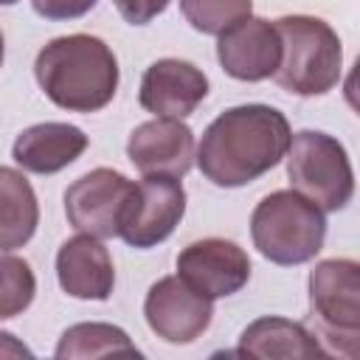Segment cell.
Listing matches in <instances>:
<instances>
[{
    "instance_id": "4",
    "label": "cell",
    "mask_w": 360,
    "mask_h": 360,
    "mask_svg": "<svg viewBox=\"0 0 360 360\" xmlns=\"http://www.w3.org/2000/svg\"><path fill=\"white\" fill-rule=\"evenodd\" d=\"M253 248L273 264L295 267L312 262L326 239L323 211L292 188L270 191L250 214Z\"/></svg>"
},
{
    "instance_id": "13",
    "label": "cell",
    "mask_w": 360,
    "mask_h": 360,
    "mask_svg": "<svg viewBox=\"0 0 360 360\" xmlns=\"http://www.w3.org/2000/svg\"><path fill=\"white\" fill-rule=\"evenodd\" d=\"M194 132L180 118H152L138 124L127 141V158L141 174L186 177L194 166Z\"/></svg>"
},
{
    "instance_id": "15",
    "label": "cell",
    "mask_w": 360,
    "mask_h": 360,
    "mask_svg": "<svg viewBox=\"0 0 360 360\" xmlns=\"http://www.w3.org/2000/svg\"><path fill=\"white\" fill-rule=\"evenodd\" d=\"M87 149V135L68 121H42L22 129L14 138L11 158L22 172L56 174L82 158Z\"/></svg>"
},
{
    "instance_id": "3",
    "label": "cell",
    "mask_w": 360,
    "mask_h": 360,
    "mask_svg": "<svg viewBox=\"0 0 360 360\" xmlns=\"http://www.w3.org/2000/svg\"><path fill=\"white\" fill-rule=\"evenodd\" d=\"M281 39V59L273 73L276 84L292 96H323L340 82L343 48L338 31L309 14H287L273 20Z\"/></svg>"
},
{
    "instance_id": "17",
    "label": "cell",
    "mask_w": 360,
    "mask_h": 360,
    "mask_svg": "<svg viewBox=\"0 0 360 360\" xmlns=\"http://www.w3.org/2000/svg\"><path fill=\"white\" fill-rule=\"evenodd\" d=\"M39 225V202L34 186L20 169L0 166V253L31 242Z\"/></svg>"
},
{
    "instance_id": "7",
    "label": "cell",
    "mask_w": 360,
    "mask_h": 360,
    "mask_svg": "<svg viewBox=\"0 0 360 360\" xmlns=\"http://www.w3.org/2000/svg\"><path fill=\"white\" fill-rule=\"evenodd\" d=\"M186 214V188L169 174H143L132 183L118 219V236L138 250L166 242Z\"/></svg>"
},
{
    "instance_id": "14",
    "label": "cell",
    "mask_w": 360,
    "mask_h": 360,
    "mask_svg": "<svg viewBox=\"0 0 360 360\" xmlns=\"http://www.w3.org/2000/svg\"><path fill=\"white\" fill-rule=\"evenodd\" d=\"M59 287L79 301H107L115 287V267L101 239L79 233L65 239L56 250Z\"/></svg>"
},
{
    "instance_id": "6",
    "label": "cell",
    "mask_w": 360,
    "mask_h": 360,
    "mask_svg": "<svg viewBox=\"0 0 360 360\" xmlns=\"http://www.w3.org/2000/svg\"><path fill=\"white\" fill-rule=\"evenodd\" d=\"M287 177L292 191L315 202L323 214L343 211L354 197V169L346 146L321 129L292 132L287 146Z\"/></svg>"
},
{
    "instance_id": "19",
    "label": "cell",
    "mask_w": 360,
    "mask_h": 360,
    "mask_svg": "<svg viewBox=\"0 0 360 360\" xmlns=\"http://www.w3.org/2000/svg\"><path fill=\"white\" fill-rule=\"evenodd\" d=\"M250 11L253 0H180V14L186 22L194 31L211 37H219L239 20L250 17Z\"/></svg>"
},
{
    "instance_id": "22",
    "label": "cell",
    "mask_w": 360,
    "mask_h": 360,
    "mask_svg": "<svg viewBox=\"0 0 360 360\" xmlns=\"http://www.w3.org/2000/svg\"><path fill=\"white\" fill-rule=\"evenodd\" d=\"M118 14L129 22V25H146L152 22L158 14H163L169 8L172 0H112Z\"/></svg>"
},
{
    "instance_id": "1",
    "label": "cell",
    "mask_w": 360,
    "mask_h": 360,
    "mask_svg": "<svg viewBox=\"0 0 360 360\" xmlns=\"http://www.w3.org/2000/svg\"><path fill=\"white\" fill-rule=\"evenodd\" d=\"M292 129L270 104H239L219 112L202 132L194 160L202 177L219 188H239L276 169L290 146Z\"/></svg>"
},
{
    "instance_id": "9",
    "label": "cell",
    "mask_w": 360,
    "mask_h": 360,
    "mask_svg": "<svg viewBox=\"0 0 360 360\" xmlns=\"http://www.w3.org/2000/svg\"><path fill=\"white\" fill-rule=\"evenodd\" d=\"M177 276L202 298L217 301L236 295L250 278V259L245 248L222 236L188 242L177 253Z\"/></svg>"
},
{
    "instance_id": "12",
    "label": "cell",
    "mask_w": 360,
    "mask_h": 360,
    "mask_svg": "<svg viewBox=\"0 0 360 360\" xmlns=\"http://www.w3.org/2000/svg\"><path fill=\"white\" fill-rule=\"evenodd\" d=\"M217 59L222 70L236 82L273 79L281 59V39L270 20L245 17L217 39Z\"/></svg>"
},
{
    "instance_id": "16",
    "label": "cell",
    "mask_w": 360,
    "mask_h": 360,
    "mask_svg": "<svg viewBox=\"0 0 360 360\" xmlns=\"http://www.w3.org/2000/svg\"><path fill=\"white\" fill-rule=\"evenodd\" d=\"M233 354H250V357H326L318 346L315 335L301 323L281 315H264L248 323L239 335V346Z\"/></svg>"
},
{
    "instance_id": "21",
    "label": "cell",
    "mask_w": 360,
    "mask_h": 360,
    "mask_svg": "<svg viewBox=\"0 0 360 360\" xmlns=\"http://www.w3.org/2000/svg\"><path fill=\"white\" fill-rule=\"evenodd\" d=\"M98 0H31L34 11L45 20L53 22H65V20H79L84 17L90 8H96Z\"/></svg>"
},
{
    "instance_id": "25",
    "label": "cell",
    "mask_w": 360,
    "mask_h": 360,
    "mask_svg": "<svg viewBox=\"0 0 360 360\" xmlns=\"http://www.w3.org/2000/svg\"><path fill=\"white\" fill-rule=\"evenodd\" d=\"M14 3H20V0H0V6H14Z\"/></svg>"
},
{
    "instance_id": "24",
    "label": "cell",
    "mask_w": 360,
    "mask_h": 360,
    "mask_svg": "<svg viewBox=\"0 0 360 360\" xmlns=\"http://www.w3.org/2000/svg\"><path fill=\"white\" fill-rule=\"evenodd\" d=\"M3 56H6V42H3V31H0V65H3Z\"/></svg>"
},
{
    "instance_id": "5",
    "label": "cell",
    "mask_w": 360,
    "mask_h": 360,
    "mask_svg": "<svg viewBox=\"0 0 360 360\" xmlns=\"http://www.w3.org/2000/svg\"><path fill=\"white\" fill-rule=\"evenodd\" d=\"M309 332L326 357H357L360 338V264L323 259L309 270Z\"/></svg>"
},
{
    "instance_id": "8",
    "label": "cell",
    "mask_w": 360,
    "mask_h": 360,
    "mask_svg": "<svg viewBox=\"0 0 360 360\" xmlns=\"http://www.w3.org/2000/svg\"><path fill=\"white\" fill-rule=\"evenodd\" d=\"M132 180L115 169L98 166L76 177L65 191V217L79 233L96 239L118 236V219L127 205Z\"/></svg>"
},
{
    "instance_id": "10",
    "label": "cell",
    "mask_w": 360,
    "mask_h": 360,
    "mask_svg": "<svg viewBox=\"0 0 360 360\" xmlns=\"http://www.w3.org/2000/svg\"><path fill=\"white\" fill-rule=\"evenodd\" d=\"M143 318L160 340L186 346L211 326L214 304L194 292L180 276H163L143 298Z\"/></svg>"
},
{
    "instance_id": "20",
    "label": "cell",
    "mask_w": 360,
    "mask_h": 360,
    "mask_svg": "<svg viewBox=\"0 0 360 360\" xmlns=\"http://www.w3.org/2000/svg\"><path fill=\"white\" fill-rule=\"evenodd\" d=\"M37 295V276L20 256H0V321L22 315Z\"/></svg>"
},
{
    "instance_id": "18",
    "label": "cell",
    "mask_w": 360,
    "mask_h": 360,
    "mask_svg": "<svg viewBox=\"0 0 360 360\" xmlns=\"http://www.w3.org/2000/svg\"><path fill=\"white\" fill-rule=\"evenodd\" d=\"M59 360H79V357H107V354H129L141 357V349L129 340V335L104 321H84L73 323L62 332L56 352Z\"/></svg>"
},
{
    "instance_id": "23",
    "label": "cell",
    "mask_w": 360,
    "mask_h": 360,
    "mask_svg": "<svg viewBox=\"0 0 360 360\" xmlns=\"http://www.w3.org/2000/svg\"><path fill=\"white\" fill-rule=\"evenodd\" d=\"M0 357H34V352L20 343L11 332H0Z\"/></svg>"
},
{
    "instance_id": "11",
    "label": "cell",
    "mask_w": 360,
    "mask_h": 360,
    "mask_svg": "<svg viewBox=\"0 0 360 360\" xmlns=\"http://www.w3.org/2000/svg\"><path fill=\"white\" fill-rule=\"evenodd\" d=\"M208 96V76L186 59H158L141 76L138 101L155 118H188Z\"/></svg>"
},
{
    "instance_id": "2",
    "label": "cell",
    "mask_w": 360,
    "mask_h": 360,
    "mask_svg": "<svg viewBox=\"0 0 360 360\" xmlns=\"http://www.w3.org/2000/svg\"><path fill=\"white\" fill-rule=\"evenodd\" d=\"M34 76L42 93L68 112H98L118 90V59L112 48L93 34H68L45 42L34 59Z\"/></svg>"
}]
</instances>
